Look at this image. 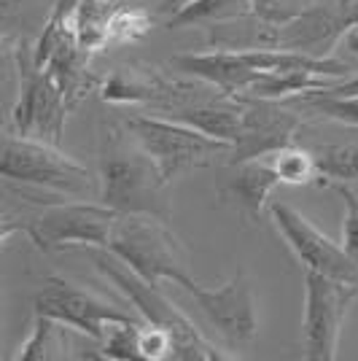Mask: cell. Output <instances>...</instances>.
Returning <instances> with one entry per match:
<instances>
[{"label": "cell", "mask_w": 358, "mask_h": 361, "mask_svg": "<svg viewBox=\"0 0 358 361\" xmlns=\"http://www.w3.org/2000/svg\"><path fill=\"white\" fill-rule=\"evenodd\" d=\"M167 183L146 149L124 130H105L100 146V202L116 213H143L170 221Z\"/></svg>", "instance_id": "cell-1"}, {"label": "cell", "mask_w": 358, "mask_h": 361, "mask_svg": "<svg viewBox=\"0 0 358 361\" xmlns=\"http://www.w3.org/2000/svg\"><path fill=\"white\" fill-rule=\"evenodd\" d=\"M92 264L103 272L105 281H111L127 297V302L137 310V316L146 324L162 326L173 337V359L175 361H224L232 359L218 345H213L208 337L195 326V321L183 316L178 305L167 300L159 286L149 283L146 278H140L137 272L121 262L119 256L108 248H87Z\"/></svg>", "instance_id": "cell-2"}, {"label": "cell", "mask_w": 358, "mask_h": 361, "mask_svg": "<svg viewBox=\"0 0 358 361\" xmlns=\"http://www.w3.org/2000/svg\"><path fill=\"white\" fill-rule=\"evenodd\" d=\"M108 251H113L154 286H159L162 281H173L180 288L197 283L189 272V254L183 243L173 235L167 221L156 216L119 213Z\"/></svg>", "instance_id": "cell-3"}, {"label": "cell", "mask_w": 358, "mask_h": 361, "mask_svg": "<svg viewBox=\"0 0 358 361\" xmlns=\"http://www.w3.org/2000/svg\"><path fill=\"white\" fill-rule=\"evenodd\" d=\"M124 127L146 149L154 165L159 167L167 186L183 173L213 165L218 157L229 159V154H232V143L205 135V133H199L183 121L170 119V116L132 114L124 119Z\"/></svg>", "instance_id": "cell-4"}, {"label": "cell", "mask_w": 358, "mask_h": 361, "mask_svg": "<svg viewBox=\"0 0 358 361\" xmlns=\"http://www.w3.org/2000/svg\"><path fill=\"white\" fill-rule=\"evenodd\" d=\"M3 178L22 186L51 189L65 197H81L94 189V178L81 162L62 154L54 143L38 137L6 135L0 154Z\"/></svg>", "instance_id": "cell-5"}, {"label": "cell", "mask_w": 358, "mask_h": 361, "mask_svg": "<svg viewBox=\"0 0 358 361\" xmlns=\"http://www.w3.org/2000/svg\"><path fill=\"white\" fill-rule=\"evenodd\" d=\"M119 213L108 208L105 202H46L41 213L19 224L38 251H62V248H108L111 232Z\"/></svg>", "instance_id": "cell-6"}, {"label": "cell", "mask_w": 358, "mask_h": 361, "mask_svg": "<svg viewBox=\"0 0 358 361\" xmlns=\"http://www.w3.org/2000/svg\"><path fill=\"white\" fill-rule=\"evenodd\" d=\"M14 57L19 92H16V103L11 108V119H14L16 133L57 146L70 106L65 103L62 92L49 78V73L35 62V46H30L27 41H19L14 49Z\"/></svg>", "instance_id": "cell-7"}, {"label": "cell", "mask_w": 358, "mask_h": 361, "mask_svg": "<svg viewBox=\"0 0 358 361\" xmlns=\"http://www.w3.org/2000/svg\"><path fill=\"white\" fill-rule=\"evenodd\" d=\"M358 283H347L323 272L304 270V359L334 361L340 350L347 307L356 302Z\"/></svg>", "instance_id": "cell-8"}, {"label": "cell", "mask_w": 358, "mask_h": 361, "mask_svg": "<svg viewBox=\"0 0 358 361\" xmlns=\"http://www.w3.org/2000/svg\"><path fill=\"white\" fill-rule=\"evenodd\" d=\"M32 307H35V316L54 318L65 326H70V331L87 334L94 343H100L105 337L108 324L132 318L100 294L78 283H70L65 278H57V275L46 278L44 288L32 300Z\"/></svg>", "instance_id": "cell-9"}, {"label": "cell", "mask_w": 358, "mask_h": 361, "mask_svg": "<svg viewBox=\"0 0 358 361\" xmlns=\"http://www.w3.org/2000/svg\"><path fill=\"white\" fill-rule=\"evenodd\" d=\"M269 216H272L275 229L280 232V238L294 251L304 270L323 272L347 283H358V270L353 259L345 254L340 243L323 235L307 216H302L297 208L285 202H269Z\"/></svg>", "instance_id": "cell-10"}, {"label": "cell", "mask_w": 358, "mask_h": 361, "mask_svg": "<svg viewBox=\"0 0 358 361\" xmlns=\"http://www.w3.org/2000/svg\"><path fill=\"white\" fill-rule=\"evenodd\" d=\"M199 305L202 316L218 331V337L229 348H245L254 343L259 331V316H256V297L251 281L245 272H237L229 278L224 286L205 288L202 283H192L186 288Z\"/></svg>", "instance_id": "cell-11"}, {"label": "cell", "mask_w": 358, "mask_h": 361, "mask_svg": "<svg viewBox=\"0 0 358 361\" xmlns=\"http://www.w3.org/2000/svg\"><path fill=\"white\" fill-rule=\"evenodd\" d=\"M302 127L299 116L278 100L264 97H242V124L240 135L232 143L229 165L245 159H264L278 149L294 143L297 130Z\"/></svg>", "instance_id": "cell-12"}, {"label": "cell", "mask_w": 358, "mask_h": 361, "mask_svg": "<svg viewBox=\"0 0 358 361\" xmlns=\"http://www.w3.org/2000/svg\"><path fill=\"white\" fill-rule=\"evenodd\" d=\"M100 97L113 106H154L167 114L183 103L199 100L202 90H197L192 84L170 81L151 71L119 68L116 73L108 75V81L100 87Z\"/></svg>", "instance_id": "cell-13"}, {"label": "cell", "mask_w": 358, "mask_h": 361, "mask_svg": "<svg viewBox=\"0 0 358 361\" xmlns=\"http://www.w3.org/2000/svg\"><path fill=\"white\" fill-rule=\"evenodd\" d=\"M350 19L345 14L342 0L313 3L297 19L278 25V49L299 51L307 57H331V49L350 30Z\"/></svg>", "instance_id": "cell-14"}, {"label": "cell", "mask_w": 358, "mask_h": 361, "mask_svg": "<svg viewBox=\"0 0 358 361\" xmlns=\"http://www.w3.org/2000/svg\"><path fill=\"white\" fill-rule=\"evenodd\" d=\"M170 65L186 75H195L199 81H205L208 87H216L226 94H245L256 81V71L251 62L245 60L242 51H229V49H216V51H186L175 54Z\"/></svg>", "instance_id": "cell-15"}, {"label": "cell", "mask_w": 358, "mask_h": 361, "mask_svg": "<svg viewBox=\"0 0 358 361\" xmlns=\"http://www.w3.org/2000/svg\"><path fill=\"white\" fill-rule=\"evenodd\" d=\"M235 173L226 178L224 183V197L232 200L240 208V213L248 221H259V216L264 213V208L269 205L272 192L280 186V178L275 173V167L269 165V159H245L237 162Z\"/></svg>", "instance_id": "cell-16"}, {"label": "cell", "mask_w": 358, "mask_h": 361, "mask_svg": "<svg viewBox=\"0 0 358 361\" xmlns=\"http://www.w3.org/2000/svg\"><path fill=\"white\" fill-rule=\"evenodd\" d=\"M44 71L49 78L57 84V90L62 92L65 103L75 108L92 87V73H90V51H84L75 44L73 30L65 32L57 49L51 51V57L46 60Z\"/></svg>", "instance_id": "cell-17"}, {"label": "cell", "mask_w": 358, "mask_h": 361, "mask_svg": "<svg viewBox=\"0 0 358 361\" xmlns=\"http://www.w3.org/2000/svg\"><path fill=\"white\" fill-rule=\"evenodd\" d=\"M116 11L119 8L113 0H81L78 8L68 19L75 44L90 54L111 46V25H113Z\"/></svg>", "instance_id": "cell-18"}, {"label": "cell", "mask_w": 358, "mask_h": 361, "mask_svg": "<svg viewBox=\"0 0 358 361\" xmlns=\"http://www.w3.org/2000/svg\"><path fill=\"white\" fill-rule=\"evenodd\" d=\"M245 14H254V0H195L183 11L170 16L164 25L170 30L180 27H213L221 22H232Z\"/></svg>", "instance_id": "cell-19"}, {"label": "cell", "mask_w": 358, "mask_h": 361, "mask_svg": "<svg viewBox=\"0 0 358 361\" xmlns=\"http://www.w3.org/2000/svg\"><path fill=\"white\" fill-rule=\"evenodd\" d=\"M68 329L60 321L49 316H35L30 337L25 340V345L19 348L14 359L16 361H49V359H68L70 343H68Z\"/></svg>", "instance_id": "cell-20"}, {"label": "cell", "mask_w": 358, "mask_h": 361, "mask_svg": "<svg viewBox=\"0 0 358 361\" xmlns=\"http://www.w3.org/2000/svg\"><path fill=\"white\" fill-rule=\"evenodd\" d=\"M299 108L318 114L323 119L340 121L347 127H358V94H337L328 90H310L297 94L294 100Z\"/></svg>", "instance_id": "cell-21"}, {"label": "cell", "mask_w": 358, "mask_h": 361, "mask_svg": "<svg viewBox=\"0 0 358 361\" xmlns=\"http://www.w3.org/2000/svg\"><path fill=\"white\" fill-rule=\"evenodd\" d=\"M318 173H321V186L326 183H353L358 180V143H331V146H318L313 151Z\"/></svg>", "instance_id": "cell-22"}, {"label": "cell", "mask_w": 358, "mask_h": 361, "mask_svg": "<svg viewBox=\"0 0 358 361\" xmlns=\"http://www.w3.org/2000/svg\"><path fill=\"white\" fill-rule=\"evenodd\" d=\"M267 159L269 165L275 167L280 183H288V186H307L315 178H321L315 154L297 146V143H288L283 149H278L275 154H269Z\"/></svg>", "instance_id": "cell-23"}, {"label": "cell", "mask_w": 358, "mask_h": 361, "mask_svg": "<svg viewBox=\"0 0 358 361\" xmlns=\"http://www.w3.org/2000/svg\"><path fill=\"white\" fill-rule=\"evenodd\" d=\"M137 331H140V321L127 318V321H113L108 324L105 337L100 340V350L105 359L111 361H130L140 359V345H137ZM143 361V359H140Z\"/></svg>", "instance_id": "cell-24"}, {"label": "cell", "mask_w": 358, "mask_h": 361, "mask_svg": "<svg viewBox=\"0 0 358 361\" xmlns=\"http://www.w3.org/2000/svg\"><path fill=\"white\" fill-rule=\"evenodd\" d=\"M328 189H334L337 195L342 197L345 202V219H342V248L345 254L353 259L358 270V192L350 189V183H326Z\"/></svg>", "instance_id": "cell-25"}, {"label": "cell", "mask_w": 358, "mask_h": 361, "mask_svg": "<svg viewBox=\"0 0 358 361\" xmlns=\"http://www.w3.org/2000/svg\"><path fill=\"white\" fill-rule=\"evenodd\" d=\"M151 30V16L140 8H119L111 25V46L135 44Z\"/></svg>", "instance_id": "cell-26"}, {"label": "cell", "mask_w": 358, "mask_h": 361, "mask_svg": "<svg viewBox=\"0 0 358 361\" xmlns=\"http://www.w3.org/2000/svg\"><path fill=\"white\" fill-rule=\"evenodd\" d=\"M137 345H140V359L143 361H167L173 359V337L170 331L154 324H140L137 331Z\"/></svg>", "instance_id": "cell-27"}, {"label": "cell", "mask_w": 358, "mask_h": 361, "mask_svg": "<svg viewBox=\"0 0 358 361\" xmlns=\"http://www.w3.org/2000/svg\"><path fill=\"white\" fill-rule=\"evenodd\" d=\"M313 0H254V14L269 25H285L304 14Z\"/></svg>", "instance_id": "cell-28"}, {"label": "cell", "mask_w": 358, "mask_h": 361, "mask_svg": "<svg viewBox=\"0 0 358 361\" xmlns=\"http://www.w3.org/2000/svg\"><path fill=\"white\" fill-rule=\"evenodd\" d=\"M78 3L81 0H54V8H51V16L54 19H70V14H73L75 8H78Z\"/></svg>", "instance_id": "cell-29"}, {"label": "cell", "mask_w": 358, "mask_h": 361, "mask_svg": "<svg viewBox=\"0 0 358 361\" xmlns=\"http://www.w3.org/2000/svg\"><path fill=\"white\" fill-rule=\"evenodd\" d=\"M195 0H159V11L164 14V22L170 19V16H175L178 11H183L186 6H192Z\"/></svg>", "instance_id": "cell-30"}, {"label": "cell", "mask_w": 358, "mask_h": 361, "mask_svg": "<svg viewBox=\"0 0 358 361\" xmlns=\"http://www.w3.org/2000/svg\"><path fill=\"white\" fill-rule=\"evenodd\" d=\"M328 92H337V94H358V75H353V78H342L340 84H331V87H326Z\"/></svg>", "instance_id": "cell-31"}, {"label": "cell", "mask_w": 358, "mask_h": 361, "mask_svg": "<svg viewBox=\"0 0 358 361\" xmlns=\"http://www.w3.org/2000/svg\"><path fill=\"white\" fill-rule=\"evenodd\" d=\"M342 44H345V49L353 54V57H358V25H353L350 30L345 32Z\"/></svg>", "instance_id": "cell-32"}, {"label": "cell", "mask_w": 358, "mask_h": 361, "mask_svg": "<svg viewBox=\"0 0 358 361\" xmlns=\"http://www.w3.org/2000/svg\"><path fill=\"white\" fill-rule=\"evenodd\" d=\"M345 14L350 19V25H358V0H342Z\"/></svg>", "instance_id": "cell-33"}]
</instances>
